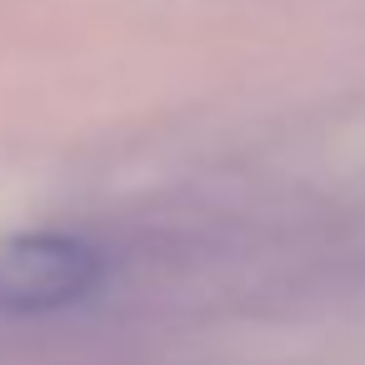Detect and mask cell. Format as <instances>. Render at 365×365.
Segmentation results:
<instances>
[{
    "instance_id": "obj_1",
    "label": "cell",
    "mask_w": 365,
    "mask_h": 365,
    "mask_svg": "<svg viewBox=\"0 0 365 365\" xmlns=\"http://www.w3.org/2000/svg\"><path fill=\"white\" fill-rule=\"evenodd\" d=\"M106 280V260L81 235H11L0 240V310L11 315H51L81 305Z\"/></svg>"
}]
</instances>
